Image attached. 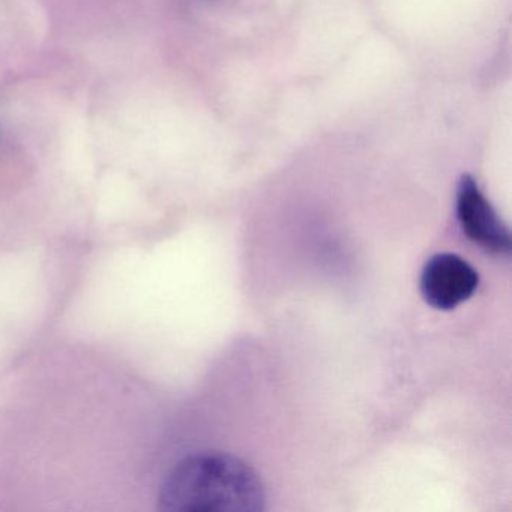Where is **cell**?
<instances>
[{"instance_id":"6da1fadb","label":"cell","mask_w":512,"mask_h":512,"mask_svg":"<svg viewBox=\"0 0 512 512\" xmlns=\"http://www.w3.org/2000/svg\"><path fill=\"white\" fill-rule=\"evenodd\" d=\"M265 487L250 464L223 452L179 461L161 485L158 508L170 512H257Z\"/></svg>"},{"instance_id":"7a4b0ae2","label":"cell","mask_w":512,"mask_h":512,"mask_svg":"<svg viewBox=\"0 0 512 512\" xmlns=\"http://www.w3.org/2000/svg\"><path fill=\"white\" fill-rule=\"evenodd\" d=\"M478 286V271L463 257L452 253L431 256L419 280L424 301L442 311L452 310L472 298Z\"/></svg>"},{"instance_id":"3957f363","label":"cell","mask_w":512,"mask_h":512,"mask_svg":"<svg viewBox=\"0 0 512 512\" xmlns=\"http://www.w3.org/2000/svg\"><path fill=\"white\" fill-rule=\"evenodd\" d=\"M457 218L464 235L488 253L506 256L511 235L475 179L463 176L457 187Z\"/></svg>"}]
</instances>
